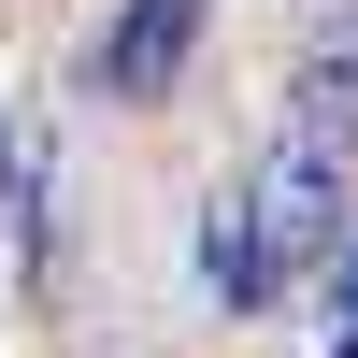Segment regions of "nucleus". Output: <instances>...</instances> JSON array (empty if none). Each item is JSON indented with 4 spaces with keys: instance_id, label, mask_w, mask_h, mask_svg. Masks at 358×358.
<instances>
[{
    "instance_id": "f257e3e1",
    "label": "nucleus",
    "mask_w": 358,
    "mask_h": 358,
    "mask_svg": "<svg viewBox=\"0 0 358 358\" xmlns=\"http://www.w3.org/2000/svg\"><path fill=\"white\" fill-rule=\"evenodd\" d=\"M330 244H344V172L315 158V143H287V158L201 229V273H215L229 301H273V287L301 273V258H330Z\"/></svg>"
},
{
    "instance_id": "f03ea898",
    "label": "nucleus",
    "mask_w": 358,
    "mask_h": 358,
    "mask_svg": "<svg viewBox=\"0 0 358 358\" xmlns=\"http://www.w3.org/2000/svg\"><path fill=\"white\" fill-rule=\"evenodd\" d=\"M201 15H215V0H129V15H115V43H101V86H115V101H172Z\"/></svg>"
},
{
    "instance_id": "7ed1b4c3",
    "label": "nucleus",
    "mask_w": 358,
    "mask_h": 358,
    "mask_svg": "<svg viewBox=\"0 0 358 358\" xmlns=\"http://www.w3.org/2000/svg\"><path fill=\"white\" fill-rule=\"evenodd\" d=\"M301 115L315 129H358V0H344V29L315 43V72H301Z\"/></svg>"
},
{
    "instance_id": "20e7f679",
    "label": "nucleus",
    "mask_w": 358,
    "mask_h": 358,
    "mask_svg": "<svg viewBox=\"0 0 358 358\" xmlns=\"http://www.w3.org/2000/svg\"><path fill=\"white\" fill-rule=\"evenodd\" d=\"M344 287H358V258H344ZM330 358H358V330H344V344H330Z\"/></svg>"
}]
</instances>
